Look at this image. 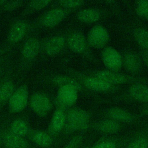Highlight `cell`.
<instances>
[{"mask_svg": "<svg viewBox=\"0 0 148 148\" xmlns=\"http://www.w3.org/2000/svg\"><path fill=\"white\" fill-rule=\"evenodd\" d=\"M121 98L140 103H148V85L144 83L132 84Z\"/></svg>", "mask_w": 148, "mask_h": 148, "instance_id": "cell-7", "label": "cell"}, {"mask_svg": "<svg viewBox=\"0 0 148 148\" xmlns=\"http://www.w3.org/2000/svg\"><path fill=\"white\" fill-rule=\"evenodd\" d=\"M101 58L108 70L119 72L123 66L121 54L112 46H106L102 49Z\"/></svg>", "mask_w": 148, "mask_h": 148, "instance_id": "cell-4", "label": "cell"}, {"mask_svg": "<svg viewBox=\"0 0 148 148\" xmlns=\"http://www.w3.org/2000/svg\"><path fill=\"white\" fill-rule=\"evenodd\" d=\"M123 66L127 72L136 74L141 70L142 61L139 54L132 51H125L123 53Z\"/></svg>", "mask_w": 148, "mask_h": 148, "instance_id": "cell-11", "label": "cell"}, {"mask_svg": "<svg viewBox=\"0 0 148 148\" xmlns=\"http://www.w3.org/2000/svg\"><path fill=\"white\" fill-rule=\"evenodd\" d=\"M67 43L72 51L78 54L84 53L88 45L87 38L83 33L78 31L72 32L68 36Z\"/></svg>", "mask_w": 148, "mask_h": 148, "instance_id": "cell-14", "label": "cell"}, {"mask_svg": "<svg viewBox=\"0 0 148 148\" xmlns=\"http://www.w3.org/2000/svg\"><path fill=\"white\" fill-rule=\"evenodd\" d=\"M90 114L80 108H73L66 113L65 131L71 134L78 131H84L90 127Z\"/></svg>", "mask_w": 148, "mask_h": 148, "instance_id": "cell-1", "label": "cell"}, {"mask_svg": "<svg viewBox=\"0 0 148 148\" xmlns=\"http://www.w3.org/2000/svg\"><path fill=\"white\" fill-rule=\"evenodd\" d=\"M53 82L56 84L60 85L61 86L65 84H71L75 86L79 90L81 88V86L77 81H76L74 79L66 76H56L53 78Z\"/></svg>", "mask_w": 148, "mask_h": 148, "instance_id": "cell-27", "label": "cell"}, {"mask_svg": "<svg viewBox=\"0 0 148 148\" xmlns=\"http://www.w3.org/2000/svg\"><path fill=\"white\" fill-rule=\"evenodd\" d=\"M105 117L119 123L132 124L136 121L138 116L128 110L117 106L106 109L103 113Z\"/></svg>", "mask_w": 148, "mask_h": 148, "instance_id": "cell-8", "label": "cell"}, {"mask_svg": "<svg viewBox=\"0 0 148 148\" xmlns=\"http://www.w3.org/2000/svg\"><path fill=\"white\" fill-rule=\"evenodd\" d=\"M101 16V12L95 8H86L80 10L76 14L77 19L84 23H92L98 21Z\"/></svg>", "mask_w": 148, "mask_h": 148, "instance_id": "cell-21", "label": "cell"}, {"mask_svg": "<svg viewBox=\"0 0 148 148\" xmlns=\"http://www.w3.org/2000/svg\"><path fill=\"white\" fill-rule=\"evenodd\" d=\"M78 89L71 84L61 86L57 94V101L63 108L73 105L77 99Z\"/></svg>", "mask_w": 148, "mask_h": 148, "instance_id": "cell-9", "label": "cell"}, {"mask_svg": "<svg viewBox=\"0 0 148 148\" xmlns=\"http://www.w3.org/2000/svg\"><path fill=\"white\" fill-rule=\"evenodd\" d=\"M66 11L61 8H55L47 12L41 18L40 23L45 27H53L60 23L66 17Z\"/></svg>", "mask_w": 148, "mask_h": 148, "instance_id": "cell-15", "label": "cell"}, {"mask_svg": "<svg viewBox=\"0 0 148 148\" xmlns=\"http://www.w3.org/2000/svg\"><path fill=\"white\" fill-rule=\"evenodd\" d=\"M90 127L101 134L113 135L120 131L121 124L116 121L105 118L90 124Z\"/></svg>", "mask_w": 148, "mask_h": 148, "instance_id": "cell-13", "label": "cell"}, {"mask_svg": "<svg viewBox=\"0 0 148 148\" xmlns=\"http://www.w3.org/2000/svg\"><path fill=\"white\" fill-rule=\"evenodd\" d=\"M2 144V135L0 134V146Z\"/></svg>", "mask_w": 148, "mask_h": 148, "instance_id": "cell-35", "label": "cell"}, {"mask_svg": "<svg viewBox=\"0 0 148 148\" xmlns=\"http://www.w3.org/2000/svg\"><path fill=\"white\" fill-rule=\"evenodd\" d=\"M50 2L49 0H34L29 2L28 6L32 9L40 10L48 6Z\"/></svg>", "mask_w": 148, "mask_h": 148, "instance_id": "cell-30", "label": "cell"}, {"mask_svg": "<svg viewBox=\"0 0 148 148\" xmlns=\"http://www.w3.org/2000/svg\"><path fill=\"white\" fill-rule=\"evenodd\" d=\"M66 113L61 108H57L54 112L49 125V131L51 135L59 133L65 127Z\"/></svg>", "mask_w": 148, "mask_h": 148, "instance_id": "cell-16", "label": "cell"}, {"mask_svg": "<svg viewBox=\"0 0 148 148\" xmlns=\"http://www.w3.org/2000/svg\"><path fill=\"white\" fill-rule=\"evenodd\" d=\"M132 33L134 40L141 49L148 51V30L142 27H136Z\"/></svg>", "mask_w": 148, "mask_h": 148, "instance_id": "cell-24", "label": "cell"}, {"mask_svg": "<svg viewBox=\"0 0 148 148\" xmlns=\"http://www.w3.org/2000/svg\"><path fill=\"white\" fill-rule=\"evenodd\" d=\"M10 131L21 137H25L29 135L30 131L27 122L21 119L13 121L10 125Z\"/></svg>", "mask_w": 148, "mask_h": 148, "instance_id": "cell-25", "label": "cell"}, {"mask_svg": "<svg viewBox=\"0 0 148 148\" xmlns=\"http://www.w3.org/2000/svg\"><path fill=\"white\" fill-rule=\"evenodd\" d=\"M65 38L62 35H55L48 39L44 46L45 52L49 56L58 54L64 48Z\"/></svg>", "mask_w": 148, "mask_h": 148, "instance_id": "cell-18", "label": "cell"}, {"mask_svg": "<svg viewBox=\"0 0 148 148\" xmlns=\"http://www.w3.org/2000/svg\"><path fill=\"white\" fill-rule=\"evenodd\" d=\"M39 49V41L36 38H31L27 39L23 44L21 53L25 59L31 60L37 56Z\"/></svg>", "mask_w": 148, "mask_h": 148, "instance_id": "cell-20", "label": "cell"}, {"mask_svg": "<svg viewBox=\"0 0 148 148\" xmlns=\"http://www.w3.org/2000/svg\"><path fill=\"white\" fill-rule=\"evenodd\" d=\"M140 57L141 58L142 62L148 67V51L143 50L141 49L140 53Z\"/></svg>", "mask_w": 148, "mask_h": 148, "instance_id": "cell-33", "label": "cell"}, {"mask_svg": "<svg viewBox=\"0 0 148 148\" xmlns=\"http://www.w3.org/2000/svg\"><path fill=\"white\" fill-rule=\"evenodd\" d=\"M60 4L64 8L66 9L77 8L83 5V1H60Z\"/></svg>", "mask_w": 148, "mask_h": 148, "instance_id": "cell-31", "label": "cell"}, {"mask_svg": "<svg viewBox=\"0 0 148 148\" xmlns=\"http://www.w3.org/2000/svg\"><path fill=\"white\" fill-rule=\"evenodd\" d=\"M27 29V23L23 20H18L12 24L9 29L8 38L11 43H17L24 37Z\"/></svg>", "mask_w": 148, "mask_h": 148, "instance_id": "cell-19", "label": "cell"}, {"mask_svg": "<svg viewBox=\"0 0 148 148\" xmlns=\"http://www.w3.org/2000/svg\"><path fill=\"white\" fill-rule=\"evenodd\" d=\"M28 102V90L25 84L19 86L13 93L9 100V109L12 113H18L23 110Z\"/></svg>", "mask_w": 148, "mask_h": 148, "instance_id": "cell-5", "label": "cell"}, {"mask_svg": "<svg viewBox=\"0 0 148 148\" xmlns=\"http://www.w3.org/2000/svg\"><path fill=\"white\" fill-rule=\"evenodd\" d=\"M14 91L13 83L9 80L5 82L0 87V102L9 101Z\"/></svg>", "mask_w": 148, "mask_h": 148, "instance_id": "cell-26", "label": "cell"}, {"mask_svg": "<svg viewBox=\"0 0 148 148\" xmlns=\"http://www.w3.org/2000/svg\"><path fill=\"white\" fill-rule=\"evenodd\" d=\"M83 84L87 88L97 92H113L118 90L119 87L112 85L94 76L84 78Z\"/></svg>", "mask_w": 148, "mask_h": 148, "instance_id": "cell-12", "label": "cell"}, {"mask_svg": "<svg viewBox=\"0 0 148 148\" xmlns=\"http://www.w3.org/2000/svg\"><path fill=\"white\" fill-rule=\"evenodd\" d=\"M124 148H148V127L134 135Z\"/></svg>", "mask_w": 148, "mask_h": 148, "instance_id": "cell-22", "label": "cell"}, {"mask_svg": "<svg viewBox=\"0 0 148 148\" xmlns=\"http://www.w3.org/2000/svg\"><path fill=\"white\" fill-rule=\"evenodd\" d=\"M31 140L38 146L42 147H48L53 144V139L50 135L44 131L35 130L29 132Z\"/></svg>", "mask_w": 148, "mask_h": 148, "instance_id": "cell-23", "label": "cell"}, {"mask_svg": "<svg viewBox=\"0 0 148 148\" xmlns=\"http://www.w3.org/2000/svg\"><path fill=\"white\" fill-rule=\"evenodd\" d=\"M141 114L142 115H146V116H148V106L144 108L142 112H141Z\"/></svg>", "mask_w": 148, "mask_h": 148, "instance_id": "cell-34", "label": "cell"}, {"mask_svg": "<svg viewBox=\"0 0 148 148\" xmlns=\"http://www.w3.org/2000/svg\"><path fill=\"white\" fill-rule=\"evenodd\" d=\"M110 35L105 27L101 25L94 26L88 32L87 36L88 45L95 49L106 47L109 41Z\"/></svg>", "mask_w": 148, "mask_h": 148, "instance_id": "cell-3", "label": "cell"}, {"mask_svg": "<svg viewBox=\"0 0 148 148\" xmlns=\"http://www.w3.org/2000/svg\"><path fill=\"white\" fill-rule=\"evenodd\" d=\"M82 148H88V146H84V147H82Z\"/></svg>", "mask_w": 148, "mask_h": 148, "instance_id": "cell-37", "label": "cell"}, {"mask_svg": "<svg viewBox=\"0 0 148 148\" xmlns=\"http://www.w3.org/2000/svg\"><path fill=\"white\" fill-rule=\"evenodd\" d=\"M83 140V133L74 136L64 146V148H79Z\"/></svg>", "mask_w": 148, "mask_h": 148, "instance_id": "cell-29", "label": "cell"}, {"mask_svg": "<svg viewBox=\"0 0 148 148\" xmlns=\"http://www.w3.org/2000/svg\"><path fill=\"white\" fill-rule=\"evenodd\" d=\"M132 137L133 135L125 137L103 136L88 148H124Z\"/></svg>", "mask_w": 148, "mask_h": 148, "instance_id": "cell-10", "label": "cell"}, {"mask_svg": "<svg viewBox=\"0 0 148 148\" xmlns=\"http://www.w3.org/2000/svg\"><path fill=\"white\" fill-rule=\"evenodd\" d=\"M136 14L148 21V0H140L137 1L135 6Z\"/></svg>", "mask_w": 148, "mask_h": 148, "instance_id": "cell-28", "label": "cell"}, {"mask_svg": "<svg viewBox=\"0 0 148 148\" xmlns=\"http://www.w3.org/2000/svg\"><path fill=\"white\" fill-rule=\"evenodd\" d=\"M5 2H6L5 1H0V6H2V5H3Z\"/></svg>", "mask_w": 148, "mask_h": 148, "instance_id": "cell-36", "label": "cell"}, {"mask_svg": "<svg viewBox=\"0 0 148 148\" xmlns=\"http://www.w3.org/2000/svg\"><path fill=\"white\" fill-rule=\"evenodd\" d=\"M22 3H23L22 1H6L3 6L5 10L8 11H11L18 8L21 5Z\"/></svg>", "mask_w": 148, "mask_h": 148, "instance_id": "cell-32", "label": "cell"}, {"mask_svg": "<svg viewBox=\"0 0 148 148\" xmlns=\"http://www.w3.org/2000/svg\"><path fill=\"white\" fill-rule=\"evenodd\" d=\"M32 110L38 116L45 117L52 109V103L49 98L42 92H35L30 100Z\"/></svg>", "mask_w": 148, "mask_h": 148, "instance_id": "cell-6", "label": "cell"}, {"mask_svg": "<svg viewBox=\"0 0 148 148\" xmlns=\"http://www.w3.org/2000/svg\"><path fill=\"white\" fill-rule=\"evenodd\" d=\"M94 76L98 77L105 82L116 86L119 85L130 84V83H146L147 80L134 76L131 75L124 74L119 72L112 71L108 69L101 70L95 72Z\"/></svg>", "mask_w": 148, "mask_h": 148, "instance_id": "cell-2", "label": "cell"}, {"mask_svg": "<svg viewBox=\"0 0 148 148\" xmlns=\"http://www.w3.org/2000/svg\"><path fill=\"white\" fill-rule=\"evenodd\" d=\"M2 144L6 148H29L28 142L24 138L10 131L2 135Z\"/></svg>", "mask_w": 148, "mask_h": 148, "instance_id": "cell-17", "label": "cell"}]
</instances>
